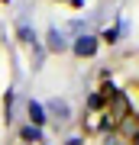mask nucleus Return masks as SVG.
<instances>
[{
    "label": "nucleus",
    "instance_id": "6e6552de",
    "mask_svg": "<svg viewBox=\"0 0 139 145\" xmlns=\"http://www.w3.org/2000/svg\"><path fill=\"white\" fill-rule=\"evenodd\" d=\"M97 39H100V42H107V45H113V42L120 39V26H110V29H103Z\"/></svg>",
    "mask_w": 139,
    "mask_h": 145
},
{
    "label": "nucleus",
    "instance_id": "0eeeda50",
    "mask_svg": "<svg viewBox=\"0 0 139 145\" xmlns=\"http://www.w3.org/2000/svg\"><path fill=\"white\" fill-rule=\"evenodd\" d=\"M88 110H91V113H97V110H107V103H103V97H100L97 90L88 93Z\"/></svg>",
    "mask_w": 139,
    "mask_h": 145
},
{
    "label": "nucleus",
    "instance_id": "39448f33",
    "mask_svg": "<svg viewBox=\"0 0 139 145\" xmlns=\"http://www.w3.org/2000/svg\"><path fill=\"white\" fill-rule=\"evenodd\" d=\"M16 36H20V42H23V45H32V48L39 45V39H36V29H32L26 20H20V23H16Z\"/></svg>",
    "mask_w": 139,
    "mask_h": 145
},
{
    "label": "nucleus",
    "instance_id": "1a4fd4ad",
    "mask_svg": "<svg viewBox=\"0 0 139 145\" xmlns=\"http://www.w3.org/2000/svg\"><path fill=\"white\" fill-rule=\"evenodd\" d=\"M103 145H129V142H126L123 135L113 129V132H103Z\"/></svg>",
    "mask_w": 139,
    "mask_h": 145
},
{
    "label": "nucleus",
    "instance_id": "20e7f679",
    "mask_svg": "<svg viewBox=\"0 0 139 145\" xmlns=\"http://www.w3.org/2000/svg\"><path fill=\"white\" fill-rule=\"evenodd\" d=\"M26 113H29V126H45V119H49V113H45V106L39 103V100H29L26 103Z\"/></svg>",
    "mask_w": 139,
    "mask_h": 145
},
{
    "label": "nucleus",
    "instance_id": "7ed1b4c3",
    "mask_svg": "<svg viewBox=\"0 0 139 145\" xmlns=\"http://www.w3.org/2000/svg\"><path fill=\"white\" fill-rule=\"evenodd\" d=\"M45 113H52L55 116V123H68V119H71V106H68V100H62V97H55V100H49L45 103Z\"/></svg>",
    "mask_w": 139,
    "mask_h": 145
},
{
    "label": "nucleus",
    "instance_id": "f257e3e1",
    "mask_svg": "<svg viewBox=\"0 0 139 145\" xmlns=\"http://www.w3.org/2000/svg\"><path fill=\"white\" fill-rule=\"evenodd\" d=\"M97 45H100V39L91 36V32H81V36L71 39V52L78 58H94V55H97Z\"/></svg>",
    "mask_w": 139,
    "mask_h": 145
},
{
    "label": "nucleus",
    "instance_id": "9d476101",
    "mask_svg": "<svg viewBox=\"0 0 139 145\" xmlns=\"http://www.w3.org/2000/svg\"><path fill=\"white\" fill-rule=\"evenodd\" d=\"M65 145H84V139H68Z\"/></svg>",
    "mask_w": 139,
    "mask_h": 145
},
{
    "label": "nucleus",
    "instance_id": "423d86ee",
    "mask_svg": "<svg viewBox=\"0 0 139 145\" xmlns=\"http://www.w3.org/2000/svg\"><path fill=\"white\" fill-rule=\"evenodd\" d=\"M20 142H26V145H29V142H42V129H39V126H29V123H26L23 129H20Z\"/></svg>",
    "mask_w": 139,
    "mask_h": 145
},
{
    "label": "nucleus",
    "instance_id": "f03ea898",
    "mask_svg": "<svg viewBox=\"0 0 139 145\" xmlns=\"http://www.w3.org/2000/svg\"><path fill=\"white\" fill-rule=\"evenodd\" d=\"M45 48H49V52H55V55H62L65 48H71V42H68V36H65L58 26H52V29L45 32Z\"/></svg>",
    "mask_w": 139,
    "mask_h": 145
}]
</instances>
